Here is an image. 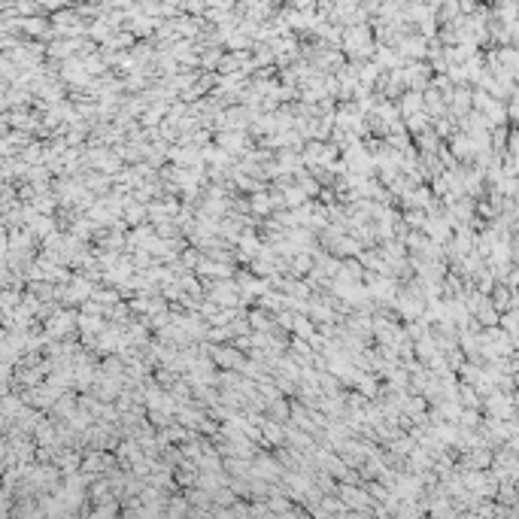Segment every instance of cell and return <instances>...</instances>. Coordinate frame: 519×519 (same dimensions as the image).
I'll list each match as a JSON object with an SVG mask.
<instances>
[{"mask_svg":"<svg viewBox=\"0 0 519 519\" xmlns=\"http://www.w3.org/2000/svg\"><path fill=\"white\" fill-rule=\"evenodd\" d=\"M282 195H285V204H289V207H301V204H307V191H304L301 185H292V188H285Z\"/></svg>","mask_w":519,"mask_h":519,"instance_id":"3957f363","label":"cell"},{"mask_svg":"<svg viewBox=\"0 0 519 519\" xmlns=\"http://www.w3.org/2000/svg\"><path fill=\"white\" fill-rule=\"evenodd\" d=\"M219 143H222L228 152H240V149H246V137H243V131H234V134H219Z\"/></svg>","mask_w":519,"mask_h":519,"instance_id":"7a4b0ae2","label":"cell"},{"mask_svg":"<svg viewBox=\"0 0 519 519\" xmlns=\"http://www.w3.org/2000/svg\"><path fill=\"white\" fill-rule=\"evenodd\" d=\"M271 207H274V198H267L264 191H255V195H252V209H255V213H271Z\"/></svg>","mask_w":519,"mask_h":519,"instance_id":"277c9868","label":"cell"},{"mask_svg":"<svg viewBox=\"0 0 519 519\" xmlns=\"http://www.w3.org/2000/svg\"><path fill=\"white\" fill-rule=\"evenodd\" d=\"M419 106H422V98H419L416 91H407V94H404V101H401V109L410 116V112H413V109H419Z\"/></svg>","mask_w":519,"mask_h":519,"instance_id":"5b68a950","label":"cell"},{"mask_svg":"<svg viewBox=\"0 0 519 519\" xmlns=\"http://www.w3.org/2000/svg\"><path fill=\"white\" fill-rule=\"evenodd\" d=\"M143 216H146V207H131L128 209V219H131V222H140Z\"/></svg>","mask_w":519,"mask_h":519,"instance_id":"30bf717a","label":"cell"},{"mask_svg":"<svg viewBox=\"0 0 519 519\" xmlns=\"http://www.w3.org/2000/svg\"><path fill=\"white\" fill-rule=\"evenodd\" d=\"M79 325H82L85 331H101V328H104L101 316H79Z\"/></svg>","mask_w":519,"mask_h":519,"instance_id":"8992f818","label":"cell"},{"mask_svg":"<svg viewBox=\"0 0 519 519\" xmlns=\"http://www.w3.org/2000/svg\"><path fill=\"white\" fill-rule=\"evenodd\" d=\"M201 64H204V67H216V64H222V52H219V49H209V52H207V55H204V58H201Z\"/></svg>","mask_w":519,"mask_h":519,"instance_id":"52a82bcc","label":"cell"},{"mask_svg":"<svg viewBox=\"0 0 519 519\" xmlns=\"http://www.w3.org/2000/svg\"><path fill=\"white\" fill-rule=\"evenodd\" d=\"M213 352V358L219 361V364H225V368H240L246 364V358H243L240 352H234V349H228V346H219V349H209Z\"/></svg>","mask_w":519,"mask_h":519,"instance_id":"6da1fadb","label":"cell"},{"mask_svg":"<svg viewBox=\"0 0 519 519\" xmlns=\"http://www.w3.org/2000/svg\"><path fill=\"white\" fill-rule=\"evenodd\" d=\"M18 25H25V31L28 34H43V18H25V22H18Z\"/></svg>","mask_w":519,"mask_h":519,"instance_id":"ba28073f","label":"cell"},{"mask_svg":"<svg viewBox=\"0 0 519 519\" xmlns=\"http://www.w3.org/2000/svg\"><path fill=\"white\" fill-rule=\"evenodd\" d=\"M252 325H255V328H267V325H271V319H267L264 313H252Z\"/></svg>","mask_w":519,"mask_h":519,"instance_id":"9c48e42d","label":"cell"}]
</instances>
